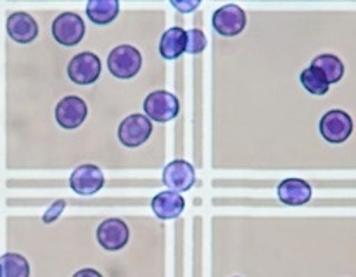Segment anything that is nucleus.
Instances as JSON below:
<instances>
[{
    "mask_svg": "<svg viewBox=\"0 0 356 277\" xmlns=\"http://www.w3.org/2000/svg\"><path fill=\"white\" fill-rule=\"evenodd\" d=\"M97 243L106 251H120L130 239V229L121 219H106L97 227Z\"/></svg>",
    "mask_w": 356,
    "mask_h": 277,
    "instance_id": "9d476101",
    "label": "nucleus"
},
{
    "mask_svg": "<svg viewBox=\"0 0 356 277\" xmlns=\"http://www.w3.org/2000/svg\"><path fill=\"white\" fill-rule=\"evenodd\" d=\"M320 136L330 144H343L353 134V120L343 109H330L320 120Z\"/></svg>",
    "mask_w": 356,
    "mask_h": 277,
    "instance_id": "7ed1b4c3",
    "label": "nucleus"
},
{
    "mask_svg": "<svg viewBox=\"0 0 356 277\" xmlns=\"http://www.w3.org/2000/svg\"><path fill=\"white\" fill-rule=\"evenodd\" d=\"M104 173L97 165H80L70 175V187L80 196H94L104 187Z\"/></svg>",
    "mask_w": 356,
    "mask_h": 277,
    "instance_id": "0eeeda50",
    "label": "nucleus"
},
{
    "mask_svg": "<svg viewBox=\"0 0 356 277\" xmlns=\"http://www.w3.org/2000/svg\"><path fill=\"white\" fill-rule=\"evenodd\" d=\"M144 111L149 120L156 123H168L177 118L180 111V102L177 95L168 90H154L145 97Z\"/></svg>",
    "mask_w": 356,
    "mask_h": 277,
    "instance_id": "f03ea898",
    "label": "nucleus"
},
{
    "mask_svg": "<svg viewBox=\"0 0 356 277\" xmlns=\"http://www.w3.org/2000/svg\"><path fill=\"white\" fill-rule=\"evenodd\" d=\"M88 19L94 24H109L118 17L120 2L118 0H90L85 7Z\"/></svg>",
    "mask_w": 356,
    "mask_h": 277,
    "instance_id": "2eb2a0df",
    "label": "nucleus"
},
{
    "mask_svg": "<svg viewBox=\"0 0 356 277\" xmlns=\"http://www.w3.org/2000/svg\"><path fill=\"white\" fill-rule=\"evenodd\" d=\"M64 208H66V201H64V200H58V201H56V203L52 205V207L49 208L47 212L44 213V222H45V223L54 222V220L58 219L60 213L64 212Z\"/></svg>",
    "mask_w": 356,
    "mask_h": 277,
    "instance_id": "412c9836",
    "label": "nucleus"
},
{
    "mask_svg": "<svg viewBox=\"0 0 356 277\" xmlns=\"http://www.w3.org/2000/svg\"><path fill=\"white\" fill-rule=\"evenodd\" d=\"M172 6L180 10V13L188 14L192 13V10L197 9V7L201 6V2H199V0H178V2L177 0H172Z\"/></svg>",
    "mask_w": 356,
    "mask_h": 277,
    "instance_id": "4be33fe9",
    "label": "nucleus"
},
{
    "mask_svg": "<svg viewBox=\"0 0 356 277\" xmlns=\"http://www.w3.org/2000/svg\"><path fill=\"white\" fill-rule=\"evenodd\" d=\"M0 277H2V267H0Z\"/></svg>",
    "mask_w": 356,
    "mask_h": 277,
    "instance_id": "b1692460",
    "label": "nucleus"
},
{
    "mask_svg": "<svg viewBox=\"0 0 356 277\" xmlns=\"http://www.w3.org/2000/svg\"><path fill=\"white\" fill-rule=\"evenodd\" d=\"M152 134V123L145 115H130L120 123L118 138L127 148H138L145 144Z\"/></svg>",
    "mask_w": 356,
    "mask_h": 277,
    "instance_id": "6e6552de",
    "label": "nucleus"
},
{
    "mask_svg": "<svg viewBox=\"0 0 356 277\" xmlns=\"http://www.w3.org/2000/svg\"><path fill=\"white\" fill-rule=\"evenodd\" d=\"M102 65L94 52H80L73 56L67 65V77L76 85H92L101 77Z\"/></svg>",
    "mask_w": 356,
    "mask_h": 277,
    "instance_id": "39448f33",
    "label": "nucleus"
},
{
    "mask_svg": "<svg viewBox=\"0 0 356 277\" xmlns=\"http://www.w3.org/2000/svg\"><path fill=\"white\" fill-rule=\"evenodd\" d=\"M54 115L60 129L74 130L87 120V102L78 97V95H67V97H63L58 102Z\"/></svg>",
    "mask_w": 356,
    "mask_h": 277,
    "instance_id": "1a4fd4ad",
    "label": "nucleus"
},
{
    "mask_svg": "<svg viewBox=\"0 0 356 277\" xmlns=\"http://www.w3.org/2000/svg\"><path fill=\"white\" fill-rule=\"evenodd\" d=\"M7 35L16 44H31L38 37V24L31 14L17 10L7 17Z\"/></svg>",
    "mask_w": 356,
    "mask_h": 277,
    "instance_id": "f8f14e48",
    "label": "nucleus"
},
{
    "mask_svg": "<svg viewBox=\"0 0 356 277\" xmlns=\"http://www.w3.org/2000/svg\"><path fill=\"white\" fill-rule=\"evenodd\" d=\"M151 209L158 219L173 220L184 213L185 200L175 191H161L151 200Z\"/></svg>",
    "mask_w": 356,
    "mask_h": 277,
    "instance_id": "4468645a",
    "label": "nucleus"
},
{
    "mask_svg": "<svg viewBox=\"0 0 356 277\" xmlns=\"http://www.w3.org/2000/svg\"><path fill=\"white\" fill-rule=\"evenodd\" d=\"M52 35L56 42L64 47H74L80 44L85 37V23L80 14L76 13H60L52 23Z\"/></svg>",
    "mask_w": 356,
    "mask_h": 277,
    "instance_id": "20e7f679",
    "label": "nucleus"
},
{
    "mask_svg": "<svg viewBox=\"0 0 356 277\" xmlns=\"http://www.w3.org/2000/svg\"><path fill=\"white\" fill-rule=\"evenodd\" d=\"M245 24H248V16L237 3H227L213 14V28L222 37H237L244 31Z\"/></svg>",
    "mask_w": 356,
    "mask_h": 277,
    "instance_id": "423d86ee",
    "label": "nucleus"
},
{
    "mask_svg": "<svg viewBox=\"0 0 356 277\" xmlns=\"http://www.w3.org/2000/svg\"><path fill=\"white\" fill-rule=\"evenodd\" d=\"M299 81L305 87V90H308L312 95H316V97L325 95L330 88L325 77L318 70L313 68V66H308L306 70H302V73L299 74Z\"/></svg>",
    "mask_w": 356,
    "mask_h": 277,
    "instance_id": "a211bd4d",
    "label": "nucleus"
},
{
    "mask_svg": "<svg viewBox=\"0 0 356 277\" xmlns=\"http://www.w3.org/2000/svg\"><path fill=\"white\" fill-rule=\"evenodd\" d=\"M313 68H316L325 77L329 85L337 84L344 77V63L334 54H322L316 56L312 63Z\"/></svg>",
    "mask_w": 356,
    "mask_h": 277,
    "instance_id": "f3484780",
    "label": "nucleus"
},
{
    "mask_svg": "<svg viewBox=\"0 0 356 277\" xmlns=\"http://www.w3.org/2000/svg\"><path fill=\"white\" fill-rule=\"evenodd\" d=\"M73 277H102L101 272H97L95 269H81V271L74 272Z\"/></svg>",
    "mask_w": 356,
    "mask_h": 277,
    "instance_id": "5701e85b",
    "label": "nucleus"
},
{
    "mask_svg": "<svg viewBox=\"0 0 356 277\" xmlns=\"http://www.w3.org/2000/svg\"><path fill=\"white\" fill-rule=\"evenodd\" d=\"M163 184L175 193H185L195 184V170L185 159H173L163 170Z\"/></svg>",
    "mask_w": 356,
    "mask_h": 277,
    "instance_id": "9b49d317",
    "label": "nucleus"
},
{
    "mask_svg": "<svg viewBox=\"0 0 356 277\" xmlns=\"http://www.w3.org/2000/svg\"><path fill=\"white\" fill-rule=\"evenodd\" d=\"M206 45H208L206 35L199 28L185 31V52H188L191 56H197L204 51Z\"/></svg>",
    "mask_w": 356,
    "mask_h": 277,
    "instance_id": "aec40b11",
    "label": "nucleus"
},
{
    "mask_svg": "<svg viewBox=\"0 0 356 277\" xmlns=\"http://www.w3.org/2000/svg\"><path fill=\"white\" fill-rule=\"evenodd\" d=\"M277 196L287 207H302L312 200L313 189L302 179H284L277 187Z\"/></svg>",
    "mask_w": 356,
    "mask_h": 277,
    "instance_id": "ddd939ff",
    "label": "nucleus"
},
{
    "mask_svg": "<svg viewBox=\"0 0 356 277\" xmlns=\"http://www.w3.org/2000/svg\"><path fill=\"white\" fill-rule=\"evenodd\" d=\"M2 277H30V264L19 253H6L0 257Z\"/></svg>",
    "mask_w": 356,
    "mask_h": 277,
    "instance_id": "6ab92c4d",
    "label": "nucleus"
},
{
    "mask_svg": "<svg viewBox=\"0 0 356 277\" xmlns=\"http://www.w3.org/2000/svg\"><path fill=\"white\" fill-rule=\"evenodd\" d=\"M142 68V54L134 45H118L108 56V70L120 80L137 77Z\"/></svg>",
    "mask_w": 356,
    "mask_h": 277,
    "instance_id": "f257e3e1",
    "label": "nucleus"
},
{
    "mask_svg": "<svg viewBox=\"0 0 356 277\" xmlns=\"http://www.w3.org/2000/svg\"><path fill=\"white\" fill-rule=\"evenodd\" d=\"M185 52V30L180 26L168 28L165 33L161 35L159 40V54L165 59L172 61V59L180 58Z\"/></svg>",
    "mask_w": 356,
    "mask_h": 277,
    "instance_id": "dca6fc26",
    "label": "nucleus"
}]
</instances>
